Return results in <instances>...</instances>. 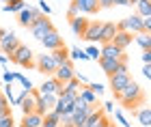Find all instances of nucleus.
Instances as JSON below:
<instances>
[{
	"mask_svg": "<svg viewBox=\"0 0 151 127\" xmlns=\"http://www.w3.org/2000/svg\"><path fill=\"white\" fill-rule=\"evenodd\" d=\"M39 6H41V13H43V15H50V13H52L50 4H45V0H39Z\"/></svg>",
	"mask_w": 151,
	"mask_h": 127,
	"instance_id": "c9c22d12",
	"label": "nucleus"
},
{
	"mask_svg": "<svg viewBox=\"0 0 151 127\" xmlns=\"http://www.w3.org/2000/svg\"><path fill=\"white\" fill-rule=\"evenodd\" d=\"M95 110V106H86V108H82V110H73L71 112V116H73V127H80L82 123L88 118V114Z\"/></svg>",
	"mask_w": 151,
	"mask_h": 127,
	"instance_id": "aec40b11",
	"label": "nucleus"
},
{
	"mask_svg": "<svg viewBox=\"0 0 151 127\" xmlns=\"http://www.w3.org/2000/svg\"><path fill=\"white\" fill-rule=\"evenodd\" d=\"M69 61H88V58H86V54H84V50L73 48V50H69Z\"/></svg>",
	"mask_w": 151,
	"mask_h": 127,
	"instance_id": "c756f323",
	"label": "nucleus"
},
{
	"mask_svg": "<svg viewBox=\"0 0 151 127\" xmlns=\"http://www.w3.org/2000/svg\"><path fill=\"white\" fill-rule=\"evenodd\" d=\"M41 45L47 50V52H54V50H58V48H63L65 41H63V37L56 32V28H54L52 32H47V35L41 39Z\"/></svg>",
	"mask_w": 151,
	"mask_h": 127,
	"instance_id": "1a4fd4ad",
	"label": "nucleus"
},
{
	"mask_svg": "<svg viewBox=\"0 0 151 127\" xmlns=\"http://www.w3.org/2000/svg\"><path fill=\"white\" fill-rule=\"evenodd\" d=\"M43 127H60V116L50 110L47 114H43Z\"/></svg>",
	"mask_w": 151,
	"mask_h": 127,
	"instance_id": "bb28decb",
	"label": "nucleus"
},
{
	"mask_svg": "<svg viewBox=\"0 0 151 127\" xmlns=\"http://www.w3.org/2000/svg\"><path fill=\"white\" fill-rule=\"evenodd\" d=\"M142 32L151 35V15L149 17H142Z\"/></svg>",
	"mask_w": 151,
	"mask_h": 127,
	"instance_id": "72a5a7b5",
	"label": "nucleus"
},
{
	"mask_svg": "<svg viewBox=\"0 0 151 127\" xmlns=\"http://www.w3.org/2000/svg\"><path fill=\"white\" fill-rule=\"evenodd\" d=\"M78 15H80V6H78V4H76L73 0H71L69 9H67V17H69V19H73V17H78Z\"/></svg>",
	"mask_w": 151,
	"mask_h": 127,
	"instance_id": "2f4dec72",
	"label": "nucleus"
},
{
	"mask_svg": "<svg viewBox=\"0 0 151 127\" xmlns=\"http://www.w3.org/2000/svg\"><path fill=\"white\" fill-rule=\"evenodd\" d=\"M35 67H37V71H39V73H45V76L50 78V76H54V71H56V67H58V65L54 63L52 54H39Z\"/></svg>",
	"mask_w": 151,
	"mask_h": 127,
	"instance_id": "39448f33",
	"label": "nucleus"
},
{
	"mask_svg": "<svg viewBox=\"0 0 151 127\" xmlns=\"http://www.w3.org/2000/svg\"><path fill=\"white\" fill-rule=\"evenodd\" d=\"M86 88H88V91H93L95 95H104V86H101L99 82H88Z\"/></svg>",
	"mask_w": 151,
	"mask_h": 127,
	"instance_id": "473e14b6",
	"label": "nucleus"
},
{
	"mask_svg": "<svg viewBox=\"0 0 151 127\" xmlns=\"http://www.w3.org/2000/svg\"><path fill=\"white\" fill-rule=\"evenodd\" d=\"M134 114H136V121L142 127H151V108H140V110H136Z\"/></svg>",
	"mask_w": 151,
	"mask_h": 127,
	"instance_id": "b1692460",
	"label": "nucleus"
},
{
	"mask_svg": "<svg viewBox=\"0 0 151 127\" xmlns=\"http://www.w3.org/2000/svg\"><path fill=\"white\" fill-rule=\"evenodd\" d=\"M129 2H132V4H136V2H138V0H129Z\"/></svg>",
	"mask_w": 151,
	"mask_h": 127,
	"instance_id": "09e8293b",
	"label": "nucleus"
},
{
	"mask_svg": "<svg viewBox=\"0 0 151 127\" xmlns=\"http://www.w3.org/2000/svg\"><path fill=\"white\" fill-rule=\"evenodd\" d=\"M116 28L119 30H127L129 35H140L142 32V17L134 13V15H129V17L123 19V22L116 24Z\"/></svg>",
	"mask_w": 151,
	"mask_h": 127,
	"instance_id": "20e7f679",
	"label": "nucleus"
},
{
	"mask_svg": "<svg viewBox=\"0 0 151 127\" xmlns=\"http://www.w3.org/2000/svg\"><path fill=\"white\" fill-rule=\"evenodd\" d=\"M43 13H41L39 9H32V6H28V9H24V11H19V17H17V22L19 26H24V28H28V26L35 22L37 17H41Z\"/></svg>",
	"mask_w": 151,
	"mask_h": 127,
	"instance_id": "f8f14e48",
	"label": "nucleus"
},
{
	"mask_svg": "<svg viewBox=\"0 0 151 127\" xmlns=\"http://www.w3.org/2000/svg\"><path fill=\"white\" fill-rule=\"evenodd\" d=\"M24 9H26L24 0H9V4H4V11L6 13H19V11H24Z\"/></svg>",
	"mask_w": 151,
	"mask_h": 127,
	"instance_id": "cd10ccee",
	"label": "nucleus"
},
{
	"mask_svg": "<svg viewBox=\"0 0 151 127\" xmlns=\"http://www.w3.org/2000/svg\"><path fill=\"white\" fill-rule=\"evenodd\" d=\"M19 45H22V43H19V39H17L15 32H6V35L0 39V52H2L6 58H9L13 52L19 48Z\"/></svg>",
	"mask_w": 151,
	"mask_h": 127,
	"instance_id": "423d86ee",
	"label": "nucleus"
},
{
	"mask_svg": "<svg viewBox=\"0 0 151 127\" xmlns=\"http://www.w3.org/2000/svg\"><path fill=\"white\" fill-rule=\"evenodd\" d=\"M132 41H134V35H129L127 30H116V35H114V39H112V43H114L119 50H125L127 45H132Z\"/></svg>",
	"mask_w": 151,
	"mask_h": 127,
	"instance_id": "f3484780",
	"label": "nucleus"
},
{
	"mask_svg": "<svg viewBox=\"0 0 151 127\" xmlns=\"http://www.w3.org/2000/svg\"><path fill=\"white\" fill-rule=\"evenodd\" d=\"M142 76L151 82V65H145V67H142Z\"/></svg>",
	"mask_w": 151,
	"mask_h": 127,
	"instance_id": "a19ab883",
	"label": "nucleus"
},
{
	"mask_svg": "<svg viewBox=\"0 0 151 127\" xmlns=\"http://www.w3.org/2000/svg\"><path fill=\"white\" fill-rule=\"evenodd\" d=\"M60 125H63V127H73V121L71 123H60Z\"/></svg>",
	"mask_w": 151,
	"mask_h": 127,
	"instance_id": "49530a36",
	"label": "nucleus"
},
{
	"mask_svg": "<svg viewBox=\"0 0 151 127\" xmlns=\"http://www.w3.org/2000/svg\"><path fill=\"white\" fill-rule=\"evenodd\" d=\"M69 26H71V32H73V35L82 39V35H84V30H86V26H88V19H84L82 15H78V17L69 19Z\"/></svg>",
	"mask_w": 151,
	"mask_h": 127,
	"instance_id": "6ab92c4d",
	"label": "nucleus"
},
{
	"mask_svg": "<svg viewBox=\"0 0 151 127\" xmlns=\"http://www.w3.org/2000/svg\"><path fill=\"white\" fill-rule=\"evenodd\" d=\"M22 125H26V127H43V116L37 114V112L26 114V116L22 118Z\"/></svg>",
	"mask_w": 151,
	"mask_h": 127,
	"instance_id": "5701e85b",
	"label": "nucleus"
},
{
	"mask_svg": "<svg viewBox=\"0 0 151 127\" xmlns=\"http://www.w3.org/2000/svg\"><path fill=\"white\" fill-rule=\"evenodd\" d=\"M99 9H110V6H114V0H97Z\"/></svg>",
	"mask_w": 151,
	"mask_h": 127,
	"instance_id": "e433bc0d",
	"label": "nucleus"
},
{
	"mask_svg": "<svg viewBox=\"0 0 151 127\" xmlns=\"http://www.w3.org/2000/svg\"><path fill=\"white\" fill-rule=\"evenodd\" d=\"M6 116H13L11 108H2V110H0V121H2V118H6Z\"/></svg>",
	"mask_w": 151,
	"mask_h": 127,
	"instance_id": "58836bf2",
	"label": "nucleus"
},
{
	"mask_svg": "<svg viewBox=\"0 0 151 127\" xmlns=\"http://www.w3.org/2000/svg\"><path fill=\"white\" fill-rule=\"evenodd\" d=\"M52 58H54V63L56 65H65V63H69V50H67V45H63V48H58V50H54L50 52Z\"/></svg>",
	"mask_w": 151,
	"mask_h": 127,
	"instance_id": "412c9836",
	"label": "nucleus"
},
{
	"mask_svg": "<svg viewBox=\"0 0 151 127\" xmlns=\"http://www.w3.org/2000/svg\"><path fill=\"white\" fill-rule=\"evenodd\" d=\"M123 61H116V58H99V65H101V71L106 73L108 78L114 76L116 71H119V67H121Z\"/></svg>",
	"mask_w": 151,
	"mask_h": 127,
	"instance_id": "dca6fc26",
	"label": "nucleus"
},
{
	"mask_svg": "<svg viewBox=\"0 0 151 127\" xmlns=\"http://www.w3.org/2000/svg\"><path fill=\"white\" fill-rule=\"evenodd\" d=\"M101 116H104V108H97V106H95V110L91 112V114H88V118H86V121L82 123L80 127H95V125L99 123V118H101Z\"/></svg>",
	"mask_w": 151,
	"mask_h": 127,
	"instance_id": "4be33fe9",
	"label": "nucleus"
},
{
	"mask_svg": "<svg viewBox=\"0 0 151 127\" xmlns=\"http://www.w3.org/2000/svg\"><path fill=\"white\" fill-rule=\"evenodd\" d=\"M6 61H9V58H6L4 54H0V65H6Z\"/></svg>",
	"mask_w": 151,
	"mask_h": 127,
	"instance_id": "c03bdc74",
	"label": "nucleus"
},
{
	"mask_svg": "<svg viewBox=\"0 0 151 127\" xmlns=\"http://www.w3.org/2000/svg\"><path fill=\"white\" fill-rule=\"evenodd\" d=\"M99 35H101V22H88L84 35H82V39H86V41H99Z\"/></svg>",
	"mask_w": 151,
	"mask_h": 127,
	"instance_id": "2eb2a0df",
	"label": "nucleus"
},
{
	"mask_svg": "<svg viewBox=\"0 0 151 127\" xmlns=\"http://www.w3.org/2000/svg\"><path fill=\"white\" fill-rule=\"evenodd\" d=\"M134 43L140 45L142 52L151 50V35H147V32H140V35H134Z\"/></svg>",
	"mask_w": 151,
	"mask_h": 127,
	"instance_id": "a878e982",
	"label": "nucleus"
},
{
	"mask_svg": "<svg viewBox=\"0 0 151 127\" xmlns=\"http://www.w3.org/2000/svg\"><path fill=\"white\" fill-rule=\"evenodd\" d=\"M114 118H116V121H119L123 127H127V125H129V123L125 121V116H123V112H121V110H114Z\"/></svg>",
	"mask_w": 151,
	"mask_h": 127,
	"instance_id": "f704fd0d",
	"label": "nucleus"
},
{
	"mask_svg": "<svg viewBox=\"0 0 151 127\" xmlns=\"http://www.w3.org/2000/svg\"><path fill=\"white\" fill-rule=\"evenodd\" d=\"M129 82H132L129 71H127V73H114V76H110V88H112V93H114V97L121 95V91L125 88Z\"/></svg>",
	"mask_w": 151,
	"mask_h": 127,
	"instance_id": "6e6552de",
	"label": "nucleus"
},
{
	"mask_svg": "<svg viewBox=\"0 0 151 127\" xmlns=\"http://www.w3.org/2000/svg\"><path fill=\"white\" fill-rule=\"evenodd\" d=\"M32 56H35V54H32V50L28 48V45H19V48L9 56V61L13 65H19V67H35Z\"/></svg>",
	"mask_w": 151,
	"mask_h": 127,
	"instance_id": "f03ea898",
	"label": "nucleus"
},
{
	"mask_svg": "<svg viewBox=\"0 0 151 127\" xmlns=\"http://www.w3.org/2000/svg\"><path fill=\"white\" fill-rule=\"evenodd\" d=\"M4 35H6V30H4V28H2V26H0V39H2V37H4Z\"/></svg>",
	"mask_w": 151,
	"mask_h": 127,
	"instance_id": "a18cd8bd",
	"label": "nucleus"
},
{
	"mask_svg": "<svg viewBox=\"0 0 151 127\" xmlns=\"http://www.w3.org/2000/svg\"><path fill=\"white\" fill-rule=\"evenodd\" d=\"M114 4H116V6H132L129 0H114Z\"/></svg>",
	"mask_w": 151,
	"mask_h": 127,
	"instance_id": "79ce46f5",
	"label": "nucleus"
},
{
	"mask_svg": "<svg viewBox=\"0 0 151 127\" xmlns=\"http://www.w3.org/2000/svg\"><path fill=\"white\" fill-rule=\"evenodd\" d=\"M84 54H86V58H88V61H99V50L97 48H95V45H88V48L84 50Z\"/></svg>",
	"mask_w": 151,
	"mask_h": 127,
	"instance_id": "7c9ffc66",
	"label": "nucleus"
},
{
	"mask_svg": "<svg viewBox=\"0 0 151 127\" xmlns=\"http://www.w3.org/2000/svg\"><path fill=\"white\" fill-rule=\"evenodd\" d=\"M28 30H30V35L35 37V39H39V41H41V39H43L47 32H52V30H54V24H52L45 15H41V17H37L35 22L28 26Z\"/></svg>",
	"mask_w": 151,
	"mask_h": 127,
	"instance_id": "7ed1b4c3",
	"label": "nucleus"
},
{
	"mask_svg": "<svg viewBox=\"0 0 151 127\" xmlns=\"http://www.w3.org/2000/svg\"><path fill=\"white\" fill-rule=\"evenodd\" d=\"M127 127H132V125H127Z\"/></svg>",
	"mask_w": 151,
	"mask_h": 127,
	"instance_id": "3c124183",
	"label": "nucleus"
},
{
	"mask_svg": "<svg viewBox=\"0 0 151 127\" xmlns=\"http://www.w3.org/2000/svg\"><path fill=\"white\" fill-rule=\"evenodd\" d=\"M114 99H116V101H121V106H123L125 110H132V112H134L142 101H145V93H142V88L132 80V82H129L125 88L121 91V95H116Z\"/></svg>",
	"mask_w": 151,
	"mask_h": 127,
	"instance_id": "f257e3e1",
	"label": "nucleus"
},
{
	"mask_svg": "<svg viewBox=\"0 0 151 127\" xmlns=\"http://www.w3.org/2000/svg\"><path fill=\"white\" fill-rule=\"evenodd\" d=\"M19 127H26V125H19Z\"/></svg>",
	"mask_w": 151,
	"mask_h": 127,
	"instance_id": "8fccbe9b",
	"label": "nucleus"
},
{
	"mask_svg": "<svg viewBox=\"0 0 151 127\" xmlns=\"http://www.w3.org/2000/svg\"><path fill=\"white\" fill-rule=\"evenodd\" d=\"M2 108H9V103H6V97L0 93V110H2Z\"/></svg>",
	"mask_w": 151,
	"mask_h": 127,
	"instance_id": "37998d69",
	"label": "nucleus"
},
{
	"mask_svg": "<svg viewBox=\"0 0 151 127\" xmlns=\"http://www.w3.org/2000/svg\"><path fill=\"white\" fill-rule=\"evenodd\" d=\"M142 63H145V65H151V50L142 52Z\"/></svg>",
	"mask_w": 151,
	"mask_h": 127,
	"instance_id": "ea45409f",
	"label": "nucleus"
},
{
	"mask_svg": "<svg viewBox=\"0 0 151 127\" xmlns=\"http://www.w3.org/2000/svg\"><path fill=\"white\" fill-rule=\"evenodd\" d=\"M134 6H136V15H140V17L151 15V0H138Z\"/></svg>",
	"mask_w": 151,
	"mask_h": 127,
	"instance_id": "393cba45",
	"label": "nucleus"
},
{
	"mask_svg": "<svg viewBox=\"0 0 151 127\" xmlns=\"http://www.w3.org/2000/svg\"><path fill=\"white\" fill-rule=\"evenodd\" d=\"M37 91H26V95L22 99V103H19V108H22V114H32L35 112V101H37Z\"/></svg>",
	"mask_w": 151,
	"mask_h": 127,
	"instance_id": "ddd939ff",
	"label": "nucleus"
},
{
	"mask_svg": "<svg viewBox=\"0 0 151 127\" xmlns=\"http://www.w3.org/2000/svg\"><path fill=\"white\" fill-rule=\"evenodd\" d=\"M106 127H116V125H114V123H108V125H106Z\"/></svg>",
	"mask_w": 151,
	"mask_h": 127,
	"instance_id": "de8ad7c7",
	"label": "nucleus"
},
{
	"mask_svg": "<svg viewBox=\"0 0 151 127\" xmlns=\"http://www.w3.org/2000/svg\"><path fill=\"white\" fill-rule=\"evenodd\" d=\"M54 78H56L60 84H67L69 80H73V78H76V71H73L71 61H69V63H65V65H58V67H56V71H54Z\"/></svg>",
	"mask_w": 151,
	"mask_h": 127,
	"instance_id": "9d476101",
	"label": "nucleus"
},
{
	"mask_svg": "<svg viewBox=\"0 0 151 127\" xmlns=\"http://www.w3.org/2000/svg\"><path fill=\"white\" fill-rule=\"evenodd\" d=\"M63 86H65V84H60L54 76H50L43 84L39 86L37 93H39V95H56V97H60V93H63Z\"/></svg>",
	"mask_w": 151,
	"mask_h": 127,
	"instance_id": "0eeeda50",
	"label": "nucleus"
},
{
	"mask_svg": "<svg viewBox=\"0 0 151 127\" xmlns=\"http://www.w3.org/2000/svg\"><path fill=\"white\" fill-rule=\"evenodd\" d=\"M80 99H82L84 103H88V106H95V103H97V95H95L93 91H88V88H82V91H80Z\"/></svg>",
	"mask_w": 151,
	"mask_h": 127,
	"instance_id": "c85d7f7f",
	"label": "nucleus"
},
{
	"mask_svg": "<svg viewBox=\"0 0 151 127\" xmlns=\"http://www.w3.org/2000/svg\"><path fill=\"white\" fill-rule=\"evenodd\" d=\"M99 58H116V61H127V56L123 54V50H119L114 43H104L99 50Z\"/></svg>",
	"mask_w": 151,
	"mask_h": 127,
	"instance_id": "9b49d317",
	"label": "nucleus"
},
{
	"mask_svg": "<svg viewBox=\"0 0 151 127\" xmlns=\"http://www.w3.org/2000/svg\"><path fill=\"white\" fill-rule=\"evenodd\" d=\"M73 2L80 6V15H93L99 11L97 0H73Z\"/></svg>",
	"mask_w": 151,
	"mask_h": 127,
	"instance_id": "a211bd4d",
	"label": "nucleus"
},
{
	"mask_svg": "<svg viewBox=\"0 0 151 127\" xmlns=\"http://www.w3.org/2000/svg\"><path fill=\"white\" fill-rule=\"evenodd\" d=\"M116 24L114 22H104L101 24V35H99V43L104 45V43H112V39L116 35Z\"/></svg>",
	"mask_w": 151,
	"mask_h": 127,
	"instance_id": "4468645a",
	"label": "nucleus"
},
{
	"mask_svg": "<svg viewBox=\"0 0 151 127\" xmlns=\"http://www.w3.org/2000/svg\"><path fill=\"white\" fill-rule=\"evenodd\" d=\"M2 78H4V82H6V84H11L13 80H15V73H9V71H4V73H2Z\"/></svg>",
	"mask_w": 151,
	"mask_h": 127,
	"instance_id": "4c0bfd02",
	"label": "nucleus"
}]
</instances>
